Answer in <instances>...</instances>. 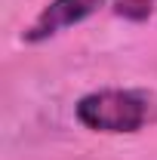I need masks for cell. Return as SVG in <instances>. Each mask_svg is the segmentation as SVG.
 <instances>
[{
  "label": "cell",
  "instance_id": "6da1fadb",
  "mask_svg": "<svg viewBox=\"0 0 157 160\" xmlns=\"http://www.w3.org/2000/svg\"><path fill=\"white\" fill-rule=\"evenodd\" d=\"M74 114L93 132H139L157 123V96L148 89H96L77 102Z\"/></svg>",
  "mask_w": 157,
  "mask_h": 160
},
{
  "label": "cell",
  "instance_id": "3957f363",
  "mask_svg": "<svg viewBox=\"0 0 157 160\" xmlns=\"http://www.w3.org/2000/svg\"><path fill=\"white\" fill-rule=\"evenodd\" d=\"M157 0H114V12L123 16V19H133V22H142L154 12Z\"/></svg>",
  "mask_w": 157,
  "mask_h": 160
},
{
  "label": "cell",
  "instance_id": "7a4b0ae2",
  "mask_svg": "<svg viewBox=\"0 0 157 160\" xmlns=\"http://www.w3.org/2000/svg\"><path fill=\"white\" fill-rule=\"evenodd\" d=\"M105 0H49L40 16L31 22V28L25 31V40L28 43H43V40L62 34L65 28L71 25H80L83 19H89L93 12H99Z\"/></svg>",
  "mask_w": 157,
  "mask_h": 160
}]
</instances>
